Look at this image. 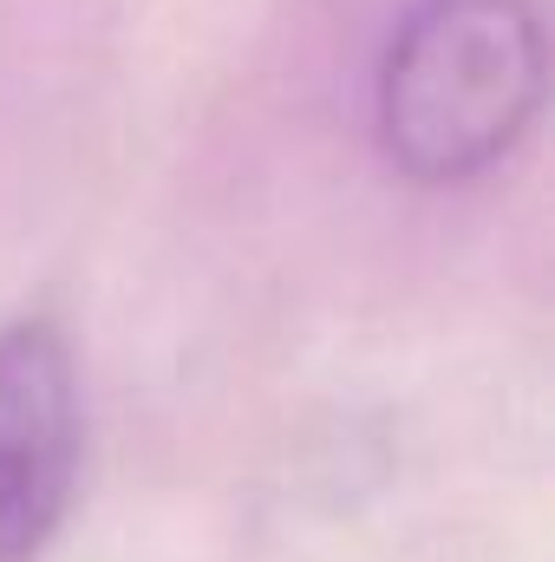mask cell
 <instances>
[{
	"mask_svg": "<svg viewBox=\"0 0 555 562\" xmlns=\"http://www.w3.org/2000/svg\"><path fill=\"white\" fill-rule=\"evenodd\" d=\"M79 484V373L53 321L0 327V562H33Z\"/></svg>",
	"mask_w": 555,
	"mask_h": 562,
	"instance_id": "cell-2",
	"label": "cell"
},
{
	"mask_svg": "<svg viewBox=\"0 0 555 562\" xmlns=\"http://www.w3.org/2000/svg\"><path fill=\"white\" fill-rule=\"evenodd\" d=\"M543 112L530 0H418L380 66V138L412 183L490 170Z\"/></svg>",
	"mask_w": 555,
	"mask_h": 562,
	"instance_id": "cell-1",
	"label": "cell"
}]
</instances>
